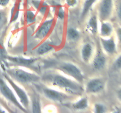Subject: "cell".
<instances>
[{"label":"cell","mask_w":121,"mask_h":113,"mask_svg":"<svg viewBox=\"0 0 121 113\" xmlns=\"http://www.w3.org/2000/svg\"><path fill=\"white\" fill-rule=\"evenodd\" d=\"M113 0H101L98 7V17L102 21L108 20L113 10Z\"/></svg>","instance_id":"7"},{"label":"cell","mask_w":121,"mask_h":113,"mask_svg":"<svg viewBox=\"0 0 121 113\" xmlns=\"http://www.w3.org/2000/svg\"><path fill=\"white\" fill-rule=\"evenodd\" d=\"M105 82L99 78H95L89 80L85 87V91L89 94H96L104 89Z\"/></svg>","instance_id":"8"},{"label":"cell","mask_w":121,"mask_h":113,"mask_svg":"<svg viewBox=\"0 0 121 113\" xmlns=\"http://www.w3.org/2000/svg\"><path fill=\"white\" fill-rule=\"evenodd\" d=\"M5 22V17L4 12L0 11V28L2 27L4 24Z\"/></svg>","instance_id":"25"},{"label":"cell","mask_w":121,"mask_h":113,"mask_svg":"<svg viewBox=\"0 0 121 113\" xmlns=\"http://www.w3.org/2000/svg\"><path fill=\"white\" fill-rule=\"evenodd\" d=\"M116 11L119 20L121 21V0H117L116 2Z\"/></svg>","instance_id":"23"},{"label":"cell","mask_w":121,"mask_h":113,"mask_svg":"<svg viewBox=\"0 0 121 113\" xmlns=\"http://www.w3.org/2000/svg\"><path fill=\"white\" fill-rule=\"evenodd\" d=\"M93 54V48L89 42H86L83 45L81 49L82 58L85 62H87L92 58Z\"/></svg>","instance_id":"12"},{"label":"cell","mask_w":121,"mask_h":113,"mask_svg":"<svg viewBox=\"0 0 121 113\" xmlns=\"http://www.w3.org/2000/svg\"><path fill=\"white\" fill-rule=\"evenodd\" d=\"M117 96H118V98L121 101V88L118 89L117 91Z\"/></svg>","instance_id":"30"},{"label":"cell","mask_w":121,"mask_h":113,"mask_svg":"<svg viewBox=\"0 0 121 113\" xmlns=\"http://www.w3.org/2000/svg\"><path fill=\"white\" fill-rule=\"evenodd\" d=\"M117 36H118L119 41L121 43V28H118L117 31Z\"/></svg>","instance_id":"28"},{"label":"cell","mask_w":121,"mask_h":113,"mask_svg":"<svg viewBox=\"0 0 121 113\" xmlns=\"http://www.w3.org/2000/svg\"><path fill=\"white\" fill-rule=\"evenodd\" d=\"M10 59L13 62H15V63L18 64L22 65H30L31 64H33L35 61V60L34 59H30V60H27V59L22 58H11Z\"/></svg>","instance_id":"19"},{"label":"cell","mask_w":121,"mask_h":113,"mask_svg":"<svg viewBox=\"0 0 121 113\" xmlns=\"http://www.w3.org/2000/svg\"><path fill=\"white\" fill-rule=\"evenodd\" d=\"M113 31L112 25L107 22L103 21L100 28V35L102 37H107L111 35Z\"/></svg>","instance_id":"15"},{"label":"cell","mask_w":121,"mask_h":113,"mask_svg":"<svg viewBox=\"0 0 121 113\" xmlns=\"http://www.w3.org/2000/svg\"><path fill=\"white\" fill-rule=\"evenodd\" d=\"M53 49V47L51 45V44L49 42H45L39 47L37 49V53L39 55H43L51 51Z\"/></svg>","instance_id":"17"},{"label":"cell","mask_w":121,"mask_h":113,"mask_svg":"<svg viewBox=\"0 0 121 113\" xmlns=\"http://www.w3.org/2000/svg\"><path fill=\"white\" fill-rule=\"evenodd\" d=\"M57 68L64 74L72 78L80 83L82 84L85 80V75L81 69L72 62H61L58 65Z\"/></svg>","instance_id":"3"},{"label":"cell","mask_w":121,"mask_h":113,"mask_svg":"<svg viewBox=\"0 0 121 113\" xmlns=\"http://www.w3.org/2000/svg\"><path fill=\"white\" fill-rule=\"evenodd\" d=\"M100 43L103 49L107 54L112 55L116 52V44L113 37L109 39L100 38Z\"/></svg>","instance_id":"11"},{"label":"cell","mask_w":121,"mask_h":113,"mask_svg":"<svg viewBox=\"0 0 121 113\" xmlns=\"http://www.w3.org/2000/svg\"><path fill=\"white\" fill-rule=\"evenodd\" d=\"M67 37L70 41H76L79 40L80 34L76 29L73 28H70L67 30Z\"/></svg>","instance_id":"18"},{"label":"cell","mask_w":121,"mask_h":113,"mask_svg":"<svg viewBox=\"0 0 121 113\" xmlns=\"http://www.w3.org/2000/svg\"><path fill=\"white\" fill-rule=\"evenodd\" d=\"M113 67L117 70L121 69V55L115 60L113 64Z\"/></svg>","instance_id":"24"},{"label":"cell","mask_w":121,"mask_h":113,"mask_svg":"<svg viewBox=\"0 0 121 113\" xmlns=\"http://www.w3.org/2000/svg\"><path fill=\"white\" fill-rule=\"evenodd\" d=\"M73 109L77 111H82L86 109L88 107V100L87 98L83 97L72 104Z\"/></svg>","instance_id":"14"},{"label":"cell","mask_w":121,"mask_h":113,"mask_svg":"<svg viewBox=\"0 0 121 113\" xmlns=\"http://www.w3.org/2000/svg\"><path fill=\"white\" fill-rule=\"evenodd\" d=\"M86 30L93 35L96 34L98 32V20L96 14H93L90 17L86 25Z\"/></svg>","instance_id":"13"},{"label":"cell","mask_w":121,"mask_h":113,"mask_svg":"<svg viewBox=\"0 0 121 113\" xmlns=\"http://www.w3.org/2000/svg\"><path fill=\"white\" fill-rule=\"evenodd\" d=\"M7 73L14 81L21 84L34 83L38 82L41 79V77L37 74L20 68H11L7 71Z\"/></svg>","instance_id":"2"},{"label":"cell","mask_w":121,"mask_h":113,"mask_svg":"<svg viewBox=\"0 0 121 113\" xmlns=\"http://www.w3.org/2000/svg\"><path fill=\"white\" fill-rule=\"evenodd\" d=\"M106 64V57L102 51L98 49L93 57L92 65L96 70H101L105 68Z\"/></svg>","instance_id":"9"},{"label":"cell","mask_w":121,"mask_h":113,"mask_svg":"<svg viewBox=\"0 0 121 113\" xmlns=\"http://www.w3.org/2000/svg\"><path fill=\"white\" fill-rule=\"evenodd\" d=\"M26 20H27V22L29 24L33 23L35 20V15H34V13L31 11H27V14H26Z\"/></svg>","instance_id":"22"},{"label":"cell","mask_w":121,"mask_h":113,"mask_svg":"<svg viewBox=\"0 0 121 113\" xmlns=\"http://www.w3.org/2000/svg\"><path fill=\"white\" fill-rule=\"evenodd\" d=\"M42 94L46 98L57 102H63L69 100L73 98V95L67 94L63 91H60L57 89L51 88L47 86H42L39 88Z\"/></svg>","instance_id":"4"},{"label":"cell","mask_w":121,"mask_h":113,"mask_svg":"<svg viewBox=\"0 0 121 113\" xmlns=\"http://www.w3.org/2000/svg\"><path fill=\"white\" fill-rule=\"evenodd\" d=\"M43 79L47 84L72 95H81L85 90L81 83L59 73H49Z\"/></svg>","instance_id":"1"},{"label":"cell","mask_w":121,"mask_h":113,"mask_svg":"<svg viewBox=\"0 0 121 113\" xmlns=\"http://www.w3.org/2000/svg\"><path fill=\"white\" fill-rule=\"evenodd\" d=\"M4 77L6 80H7V81L9 82L11 87L13 88V90L15 92V94L18 97L19 101L21 104V105L23 106L25 109L28 108L30 105V100L28 95L26 93V92L22 88H21L20 86L18 85L15 83V81L9 75H5Z\"/></svg>","instance_id":"6"},{"label":"cell","mask_w":121,"mask_h":113,"mask_svg":"<svg viewBox=\"0 0 121 113\" xmlns=\"http://www.w3.org/2000/svg\"><path fill=\"white\" fill-rule=\"evenodd\" d=\"M0 93L6 100L14 104L15 107L23 112H27V110L24 108L20 101L18 100L15 93L9 88L6 81L2 78H0Z\"/></svg>","instance_id":"5"},{"label":"cell","mask_w":121,"mask_h":113,"mask_svg":"<svg viewBox=\"0 0 121 113\" xmlns=\"http://www.w3.org/2000/svg\"><path fill=\"white\" fill-rule=\"evenodd\" d=\"M65 17V11L62 8H60L58 12V18L61 20H63Z\"/></svg>","instance_id":"26"},{"label":"cell","mask_w":121,"mask_h":113,"mask_svg":"<svg viewBox=\"0 0 121 113\" xmlns=\"http://www.w3.org/2000/svg\"><path fill=\"white\" fill-rule=\"evenodd\" d=\"M10 0H0V5L1 6H6L9 3Z\"/></svg>","instance_id":"29"},{"label":"cell","mask_w":121,"mask_h":113,"mask_svg":"<svg viewBox=\"0 0 121 113\" xmlns=\"http://www.w3.org/2000/svg\"><path fill=\"white\" fill-rule=\"evenodd\" d=\"M54 20L53 18L46 20L43 23L35 34V37L39 40H42L46 37L52 28Z\"/></svg>","instance_id":"10"},{"label":"cell","mask_w":121,"mask_h":113,"mask_svg":"<svg viewBox=\"0 0 121 113\" xmlns=\"http://www.w3.org/2000/svg\"><path fill=\"white\" fill-rule=\"evenodd\" d=\"M94 111L96 113H102L106 111V108L103 104H96L94 106Z\"/></svg>","instance_id":"21"},{"label":"cell","mask_w":121,"mask_h":113,"mask_svg":"<svg viewBox=\"0 0 121 113\" xmlns=\"http://www.w3.org/2000/svg\"><path fill=\"white\" fill-rule=\"evenodd\" d=\"M66 2L69 6L73 7L77 4V0H66Z\"/></svg>","instance_id":"27"},{"label":"cell","mask_w":121,"mask_h":113,"mask_svg":"<svg viewBox=\"0 0 121 113\" xmlns=\"http://www.w3.org/2000/svg\"><path fill=\"white\" fill-rule=\"evenodd\" d=\"M31 108L33 113H40L41 111V105L38 95L34 94L31 98Z\"/></svg>","instance_id":"16"},{"label":"cell","mask_w":121,"mask_h":113,"mask_svg":"<svg viewBox=\"0 0 121 113\" xmlns=\"http://www.w3.org/2000/svg\"><path fill=\"white\" fill-rule=\"evenodd\" d=\"M96 1V0H86L85 1L83 7L82 12V17H84L88 13L89 11L92 8L93 4Z\"/></svg>","instance_id":"20"}]
</instances>
